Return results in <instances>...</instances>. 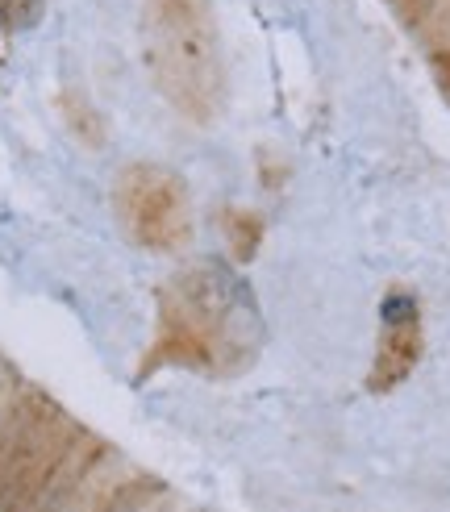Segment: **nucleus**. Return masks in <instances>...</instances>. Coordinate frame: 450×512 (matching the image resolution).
Here are the masks:
<instances>
[]
</instances>
